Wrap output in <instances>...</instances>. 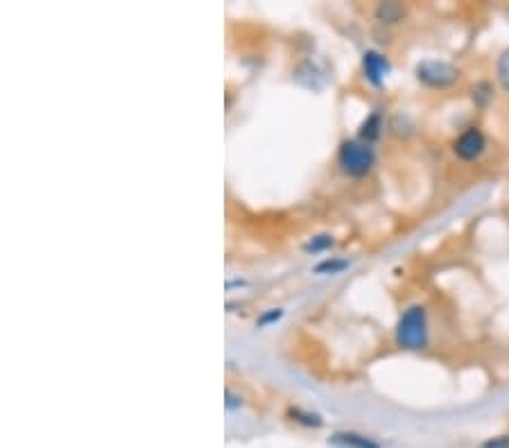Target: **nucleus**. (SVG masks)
<instances>
[{"instance_id": "8", "label": "nucleus", "mask_w": 509, "mask_h": 448, "mask_svg": "<svg viewBox=\"0 0 509 448\" xmlns=\"http://www.w3.org/2000/svg\"><path fill=\"white\" fill-rule=\"evenodd\" d=\"M344 270H348V261H347V258L331 256V258H324V261H319L317 266L313 267V275H317V276H338V275H342Z\"/></svg>"}, {"instance_id": "10", "label": "nucleus", "mask_w": 509, "mask_h": 448, "mask_svg": "<svg viewBox=\"0 0 509 448\" xmlns=\"http://www.w3.org/2000/svg\"><path fill=\"white\" fill-rule=\"evenodd\" d=\"M405 16V7L399 3H380L376 7V18L380 23H399Z\"/></svg>"}, {"instance_id": "2", "label": "nucleus", "mask_w": 509, "mask_h": 448, "mask_svg": "<svg viewBox=\"0 0 509 448\" xmlns=\"http://www.w3.org/2000/svg\"><path fill=\"white\" fill-rule=\"evenodd\" d=\"M396 344L408 351H419L428 344V319L423 306H410L403 310L396 327Z\"/></svg>"}, {"instance_id": "16", "label": "nucleus", "mask_w": 509, "mask_h": 448, "mask_svg": "<svg viewBox=\"0 0 509 448\" xmlns=\"http://www.w3.org/2000/svg\"><path fill=\"white\" fill-rule=\"evenodd\" d=\"M244 286H247V281H243V279L226 281V290H234V287H244Z\"/></svg>"}, {"instance_id": "15", "label": "nucleus", "mask_w": 509, "mask_h": 448, "mask_svg": "<svg viewBox=\"0 0 509 448\" xmlns=\"http://www.w3.org/2000/svg\"><path fill=\"white\" fill-rule=\"evenodd\" d=\"M483 448H509V437H493V440L484 442Z\"/></svg>"}, {"instance_id": "12", "label": "nucleus", "mask_w": 509, "mask_h": 448, "mask_svg": "<svg viewBox=\"0 0 509 448\" xmlns=\"http://www.w3.org/2000/svg\"><path fill=\"white\" fill-rule=\"evenodd\" d=\"M286 310L283 308H267L265 313H261L256 318V328H267V327H275L276 322H281Z\"/></svg>"}, {"instance_id": "7", "label": "nucleus", "mask_w": 509, "mask_h": 448, "mask_svg": "<svg viewBox=\"0 0 509 448\" xmlns=\"http://www.w3.org/2000/svg\"><path fill=\"white\" fill-rule=\"evenodd\" d=\"M380 130H383V118H380V113H369V116L365 118V122L360 125L358 139L371 145L380 136Z\"/></svg>"}, {"instance_id": "13", "label": "nucleus", "mask_w": 509, "mask_h": 448, "mask_svg": "<svg viewBox=\"0 0 509 448\" xmlns=\"http://www.w3.org/2000/svg\"><path fill=\"white\" fill-rule=\"evenodd\" d=\"M496 73H498V82L503 84V89H507L509 91V48L501 55V59H498Z\"/></svg>"}, {"instance_id": "1", "label": "nucleus", "mask_w": 509, "mask_h": 448, "mask_svg": "<svg viewBox=\"0 0 509 448\" xmlns=\"http://www.w3.org/2000/svg\"><path fill=\"white\" fill-rule=\"evenodd\" d=\"M338 166L347 177H365L376 166V150L360 139L342 141L338 150Z\"/></svg>"}, {"instance_id": "6", "label": "nucleus", "mask_w": 509, "mask_h": 448, "mask_svg": "<svg viewBox=\"0 0 509 448\" xmlns=\"http://www.w3.org/2000/svg\"><path fill=\"white\" fill-rule=\"evenodd\" d=\"M328 444L336 448H380V444L371 437L360 435V432H351V431H339L333 432L328 437Z\"/></svg>"}, {"instance_id": "5", "label": "nucleus", "mask_w": 509, "mask_h": 448, "mask_svg": "<svg viewBox=\"0 0 509 448\" xmlns=\"http://www.w3.org/2000/svg\"><path fill=\"white\" fill-rule=\"evenodd\" d=\"M484 145L487 143H484L483 131H480L478 127H469V130L455 141L452 150H455L457 157L464 159V161H473V159H478L480 154L484 152Z\"/></svg>"}, {"instance_id": "4", "label": "nucleus", "mask_w": 509, "mask_h": 448, "mask_svg": "<svg viewBox=\"0 0 509 448\" xmlns=\"http://www.w3.org/2000/svg\"><path fill=\"white\" fill-rule=\"evenodd\" d=\"M390 70H392V64H390L388 57L379 53V50H367V53L362 55V73H365V79L371 87H383Z\"/></svg>"}, {"instance_id": "14", "label": "nucleus", "mask_w": 509, "mask_h": 448, "mask_svg": "<svg viewBox=\"0 0 509 448\" xmlns=\"http://www.w3.org/2000/svg\"><path fill=\"white\" fill-rule=\"evenodd\" d=\"M226 401H224V405H226V410H240L243 408V396H235L231 390H226Z\"/></svg>"}, {"instance_id": "3", "label": "nucleus", "mask_w": 509, "mask_h": 448, "mask_svg": "<svg viewBox=\"0 0 509 448\" xmlns=\"http://www.w3.org/2000/svg\"><path fill=\"white\" fill-rule=\"evenodd\" d=\"M417 78L419 82H423L426 87H432V89H444V87H451L452 82H457V78H460V70L455 68V66L446 64V61H421V64L417 66Z\"/></svg>"}, {"instance_id": "9", "label": "nucleus", "mask_w": 509, "mask_h": 448, "mask_svg": "<svg viewBox=\"0 0 509 448\" xmlns=\"http://www.w3.org/2000/svg\"><path fill=\"white\" fill-rule=\"evenodd\" d=\"M287 417H290L292 422L301 423V426H306V428H322L324 426V419L319 417L317 412H310V410L290 408V410H287Z\"/></svg>"}, {"instance_id": "11", "label": "nucleus", "mask_w": 509, "mask_h": 448, "mask_svg": "<svg viewBox=\"0 0 509 448\" xmlns=\"http://www.w3.org/2000/svg\"><path fill=\"white\" fill-rule=\"evenodd\" d=\"M336 245V238L331 234H317L304 245V252L308 254H319V252H328V249Z\"/></svg>"}]
</instances>
